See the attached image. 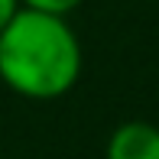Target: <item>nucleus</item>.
Wrapping results in <instances>:
<instances>
[{"label":"nucleus","instance_id":"f257e3e1","mask_svg":"<svg viewBox=\"0 0 159 159\" xmlns=\"http://www.w3.org/2000/svg\"><path fill=\"white\" fill-rule=\"evenodd\" d=\"M81 39L68 16L26 10L0 33V81L26 101H55L81 78Z\"/></svg>","mask_w":159,"mask_h":159},{"label":"nucleus","instance_id":"f03ea898","mask_svg":"<svg viewBox=\"0 0 159 159\" xmlns=\"http://www.w3.org/2000/svg\"><path fill=\"white\" fill-rule=\"evenodd\" d=\"M104 159H159V127L149 120H124L111 130Z\"/></svg>","mask_w":159,"mask_h":159},{"label":"nucleus","instance_id":"39448f33","mask_svg":"<svg viewBox=\"0 0 159 159\" xmlns=\"http://www.w3.org/2000/svg\"><path fill=\"white\" fill-rule=\"evenodd\" d=\"M3 159H10V156H3Z\"/></svg>","mask_w":159,"mask_h":159},{"label":"nucleus","instance_id":"7ed1b4c3","mask_svg":"<svg viewBox=\"0 0 159 159\" xmlns=\"http://www.w3.org/2000/svg\"><path fill=\"white\" fill-rule=\"evenodd\" d=\"M26 10H39V13H52V16H68L75 13L84 0H20Z\"/></svg>","mask_w":159,"mask_h":159},{"label":"nucleus","instance_id":"20e7f679","mask_svg":"<svg viewBox=\"0 0 159 159\" xmlns=\"http://www.w3.org/2000/svg\"><path fill=\"white\" fill-rule=\"evenodd\" d=\"M20 7H23L20 0H0V33L10 26V20L20 13Z\"/></svg>","mask_w":159,"mask_h":159}]
</instances>
